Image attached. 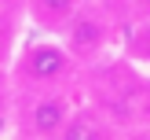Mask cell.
I'll return each mask as SVG.
<instances>
[{
    "label": "cell",
    "instance_id": "cell-1",
    "mask_svg": "<svg viewBox=\"0 0 150 140\" xmlns=\"http://www.w3.org/2000/svg\"><path fill=\"white\" fill-rule=\"evenodd\" d=\"M84 66L73 59V52L66 48V41L59 33H37L22 37L18 52H15L11 66V88L15 92H37V88H66L77 81V74Z\"/></svg>",
    "mask_w": 150,
    "mask_h": 140
},
{
    "label": "cell",
    "instance_id": "cell-2",
    "mask_svg": "<svg viewBox=\"0 0 150 140\" xmlns=\"http://www.w3.org/2000/svg\"><path fill=\"white\" fill-rule=\"evenodd\" d=\"M73 100L70 85L66 88H37V92H15V133L18 136H37V140H55L66 133Z\"/></svg>",
    "mask_w": 150,
    "mask_h": 140
},
{
    "label": "cell",
    "instance_id": "cell-3",
    "mask_svg": "<svg viewBox=\"0 0 150 140\" xmlns=\"http://www.w3.org/2000/svg\"><path fill=\"white\" fill-rule=\"evenodd\" d=\"M59 37L66 41V48L73 52L81 66H99L117 41V22L99 0H84V7L70 19V26Z\"/></svg>",
    "mask_w": 150,
    "mask_h": 140
},
{
    "label": "cell",
    "instance_id": "cell-4",
    "mask_svg": "<svg viewBox=\"0 0 150 140\" xmlns=\"http://www.w3.org/2000/svg\"><path fill=\"white\" fill-rule=\"evenodd\" d=\"M117 133H125V129L103 103H77L70 122H66L62 140H103V136H117Z\"/></svg>",
    "mask_w": 150,
    "mask_h": 140
},
{
    "label": "cell",
    "instance_id": "cell-5",
    "mask_svg": "<svg viewBox=\"0 0 150 140\" xmlns=\"http://www.w3.org/2000/svg\"><path fill=\"white\" fill-rule=\"evenodd\" d=\"M81 7H84V0H29L26 22L37 33H62Z\"/></svg>",
    "mask_w": 150,
    "mask_h": 140
},
{
    "label": "cell",
    "instance_id": "cell-6",
    "mask_svg": "<svg viewBox=\"0 0 150 140\" xmlns=\"http://www.w3.org/2000/svg\"><path fill=\"white\" fill-rule=\"evenodd\" d=\"M22 22H26L22 15H11V11L0 7V70L11 66L15 52H18V44H22Z\"/></svg>",
    "mask_w": 150,
    "mask_h": 140
},
{
    "label": "cell",
    "instance_id": "cell-7",
    "mask_svg": "<svg viewBox=\"0 0 150 140\" xmlns=\"http://www.w3.org/2000/svg\"><path fill=\"white\" fill-rule=\"evenodd\" d=\"M125 59L150 66V22H132L128 37H125Z\"/></svg>",
    "mask_w": 150,
    "mask_h": 140
},
{
    "label": "cell",
    "instance_id": "cell-8",
    "mask_svg": "<svg viewBox=\"0 0 150 140\" xmlns=\"http://www.w3.org/2000/svg\"><path fill=\"white\" fill-rule=\"evenodd\" d=\"M15 88H11V74L0 70V133H15Z\"/></svg>",
    "mask_w": 150,
    "mask_h": 140
},
{
    "label": "cell",
    "instance_id": "cell-9",
    "mask_svg": "<svg viewBox=\"0 0 150 140\" xmlns=\"http://www.w3.org/2000/svg\"><path fill=\"white\" fill-rule=\"evenodd\" d=\"M132 22H150V0H121Z\"/></svg>",
    "mask_w": 150,
    "mask_h": 140
}]
</instances>
